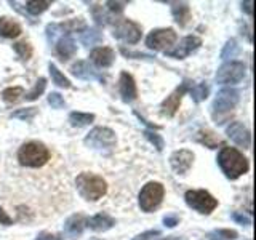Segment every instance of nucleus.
<instances>
[{
  "instance_id": "obj_1",
  "label": "nucleus",
  "mask_w": 256,
  "mask_h": 240,
  "mask_svg": "<svg viewBox=\"0 0 256 240\" xmlns=\"http://www.w3.org/2000/svg\"><path fill=\"white\" fill-rule=\"evenodd\" d=\"M218 165L229 180H237L248 172V160L236 148H222L218 154Z\"/></svg>"
},
{
  "instance_id": "obj_2",
  "label": "nucleus",
  "mask_w": 256,
  "mask_h": 240,
  "mask_svg": "<svg viewBox=\"0 0 256 240\" xmlns=\"http://www.w3.org/2000/svg\"><path fill=\"white\" fill-rule=\"evenodd\" d=\"M76 188L78 194L85 200H100L108 192V184L101 176L93 173H80L76 180Z\"/></svg>"
},
{
  "instance_id": "obj_3",
  "label": "nucleus",
  "mask_w": 256,
  "mask_h": 240,
  "mask_svg": "<svg viewBox=\"0 0 256 240\" xmlns=\"http://www.w3.org/2000/svg\"><path fill=\"white\" fill-rule=\"evenodd\" d=\"M50 158V150L46 149L45 144L30 141L22 144L18 150V160L22 166H30V168H38L48 162Z\"/></svg>"
},
{
  "instance_id": "obj_4",
  "label": "nucleus",
  "mask_w": 256,
  "mask_h": 240,
  "mask_svg": "<svg viewBox=\"0 0 256 240\" xmlns=\"http://www.w3.org/2000/svg\"><path fill=\"white\" fill-rule=\"evenodd\" d=\"M116 133L106 126H96L85 136L86 146L100 152H110L116 148Z\"/></svg>"
},
{
  "instance_id": "obj_5",
  "label": "nucleus",
  "mask_w": 256,
  "mask_h": 240,
  "mask_svg": "<svg viewBox=\"0 0 256 240\" xmlns=\"http://www.w3.org/2000/svg\"><path fill=\"white\" fill-rule=\"evenodd\" d=\"M165 189L160 182L150 181L144 186L138 196V202L142 212H152L154 208H157L164 200Z\"/></svg>"
},
{
  "instance_id": "obj_6",
  "label": "nucleus",
  "mask_w": 256,
  "mask_h": 240,
  "mask_svg": "<svg viewBox=\"0 0 256 240\" xmlns=\"http://www.w3.org/2000/svg\"><path fill=\"white\" fill-rule=\"evenodd\" d=\"M184 198H186V204L194 208L196 212L202 213V214H210L216 206H218V200H216L210 192L206 190H188L186 196H184Z\"/></svg>"
},
{
  "instance_id": "obj_7",
  "label": "nucleus",
  "mask_w": 256,
  "mask_h": 240,
  "mask_svg": "<svg viewBox=\"0 0 256 240\" xmlns=\"http://www.w3.org/2000/svg\"><path fill=\"white\" fill-rule=\"evenodd\" d=\"M176 42V32L172 28L165 29H154L146 38V45L150 50L157 52H168Z\"/></svg>"
},
{
  "instance_id": "obj_8",
  "label": "nucleus",
  "mask_w": 256,
  "mask_h": 240,
  "mask_svg": "<svg viewBox=\"0 0 256 240\" xmlns=\"http://www.w3.org/2000/svg\"><path fill=\"white\" fill-rule=\"evenodd\" d=\"M245 64L240 61H229L216 72V82L218 84H238L245 78Z\"/></svg>"
},
{
  "instance_id": "obj_9",
  "label": "nucleus",
  "mask_w": 256,
  "mask_h": 240,
  "mask_svg": "<svg viewBox=\"0 0 256 240\" xmlns=\"http://www.w3.org/2000/svg\"><path fill=\"white\" fill-rule=\"evenodd\" d=\"M112 36L126 44H138L141 38V28L130 20H118Z\"/></svg>"
},
{
  "instance_id": "obj_10",
  "label": "nucleus",
  "mask_w": 256,
  "mask_h": 240,
  "mask_svg": "<svg viewBox=\"0 0 256 240\" xmlns=\"http://www.w3.org/2000/svg\"><path fill=\"white\" fill-rule=\"evenodd\" d=\"M238 100H240V93L236 88H222L213 102V112L214 114L216 112H221V114L229 112L237 106Z\"/></svg>"
},
{
  "instance_id": "obj_11",
  "label": "nucleus",
  "mask_w": 256,
  "mask_h": 240,
  "mask_svg": "<svg viewBox=\"0 0 256 240\" xmlns=\"http://www.w3.org/2000/svg\"><path fill=\"white\" fill-rule=\"evenodd\" d=\"M190 88V84L188 82H182L176 90L168 96V98L162 102V106H160V109H162V114L166 116V117H173L176 114V110L180 109V104H181V100L186 92H189Z\"/></svg>"
},
{
  "instance_id": "obj_12",
  "label": "nucleus",
  "mask_w": 256,
  "mask_h": 240,
  "mask_svg": "<svg viewBox=\"0 0 256 240\" xmlns=\"http://www.w3.org/2000/svg\"><path fill=\"white\" fill-rule=\"evenodd\" d=\"M200 45H202V40H200V37L188 36V37H184L181 42L173 48V50H168L165 53H166V56H170V58L182 60V58H186V56H189L192 52H196Z\"/></svg>"
},
{
  "instance_id": "obj_13",
  "label": "nucleus",
  "mask_w": 256,
  "mask_h": 240,
  "mask_svg": "<svg viewBox=\"0 0 256 240\" xmlns=\"http://www.w3.org/2000/svg\"><path fill=\"white\" fill-rule=\"evenodd\" d=\"M226 133L229 138L234 141L237 146L248 149L252 146V134L250 130L242 124V122H232L228 128H226Z\"/></svg>"
},
{
  "instance_id": "obj_14",
  "label": "nucleus",
  "mask_w": 256,
  "mask_h": 240,
  "mask_svg": "<svg viewBox=\"0 0 256 240\" xmlns=\"http://www.w3.org/2000/svg\"><path fill=\"white\" fill-rule=\"evenodd\" d=\"M192 162H194V154H192L190 150L188 149H181V150H176L172 154L170 157V164H172V168L174 170L176 174H184L186 173Z\"/></svg>"
},
{
  "instance_id": "obj_15",
  "label": "nucleus",
  "mask_w": 256,
  "mask_h": 240,
  "mask_svg": "<svg viewBox=\"0 0 256 240\" xmlns=\"http://www.w3.org/2000/svg\"><path fill=\"white\" fill-rule=\"evenodd\" d=\"M70 72L82 80H98V82H104V76L86 61H77L76 64H72Z\"/></svg>"
},
{
  "instance_id": "obj_16",
  "label": "nucleus",
  "mask_w": 256,
  "mask_h": 240,
  "mask_svg": "<svg viewBox=\"0 0 256 240\" xmlns=\"http://www.w3.org/2000/svg\"><path fill=\"white\" fill-rule=\"evenodd\" d=\"M118 90H120V96H122V100L125 102H132V101L136 100V96H138L134 78L130 74H128V72H122V74H120Z\"/></svg>"
},
{
  "instance_id": "obj_17",
  "label": "nucleus",
  "mask_w": 256,
  "mask_h": 240,
  "mask_svg": "<svg viewBox=\"0 0 256 240\" xmlns=\"http://www.w3.org/2000/svg\"><path fill=\"white\" fill-rule=\"evenodd\" d=\"M90 58L98 68H109L116 60V53L109 46H98L90 53Z\"/></svg>"
},
{
  "instance_id": "obj_18",
  "label": "nucleus",
  "mask_w": 256,
  "mask_h": 240,
  "mask_svg": "<svg viewBox=\"0 0 256 240\" xmlns=\"http://www.w3.org/2000/svg\"><path fill=\"white\" fill-rule=\"evenodd\" d=\"M116 220L109 216L108 213H98L92 216L90 220H86V226L96 230V232H104V230H109L110 228H114Z\"/></svg>"
},
{
  "instance_id": "obj_19",
  "label": "nucleus",
  "mask_w": 256,
  "mask_h": 240,
  "mask_svg": "<svg viewBox=\"0 0 256 240\" xmlns=\"http://www.w3.org/2000/svg\"><path fill=\"white\" fill-rule=\"evenodd\" d=\"M86 226V218L84 214H72L70 218L64 222V230L70 237H77L84 232V228Z\"/></svg>"
},
{
  "instance_id": "obj_20",
  "label": "nucleus",
  "mask_w": 256,
  "mask_h": 240,
  "mask_svg": "<svg viewBox=\"0 0 256 240\" xmlns=\"http://www.w3.org/2000/svg\"><path fill=\"white\" fill-rule=\"evenodd\" d=\"M56 52H58V54L61 56L62 60H69L72 58L76 53H77V46H76V42L74 38H72L70 36H62L58 44H56Z\"/></svg>"
},
{
  "instance_id": "obj_21",
  "label": "nucleus",
  "mask_w": 256,
  "mask_h": 240,
  "mask_svg": "<svg viewBox=\"0 0 256 240\" xmlns=\"http://www.w3.org/2000/svg\"><path fill=\"white\" fill-rule=\"evenodd\" d=\"M172 13H173V18L174 21L180 24V26H186L188 21L190 20V8L189 4L186 2H174L172 4Z\"/></svg>"
},
{
  "instance_id": "obj_22",
  "label": "nucleus",
  "mask_w": 256,
  "mask_h": 240,
  "mask_svg": "<svg viewBox=\"0 0 256 240\" xmlns=\"http://www.w3.org/2000/svg\"><path fill=\"white\" fill-rule=\"evenodd\" d=\"M21 34V26L16 21L6 18H0V36L6 37V38H14Z\"/></svg>"
},
{
  "instance_id": "obj_23",
  "label": "nucleus",
  "mask_w": 256,
  "mask_h": 240,
  "mask_svg": "<svg viewBox=\"0 0 256 240\" xmlns=\"http://www.w3.org/2000/svg\"><path fill=\"white\" fill-rule=\"evenodd\" d=\"M92 14L96 21V24H101V26H106V24L114 22V14L106 13V10L101 5H92Z\"/></svg>"
},
{
  "instance_id": "obj_24",
  "label": "nucleus",
  "mask_w": 256,
  "mask_h": 240,
  "mask_svg": "<svg viewBox=\"0 0 256 240\" xmlns=\"http://www.w3.org/2000/svg\"><path fill=\"white\" fill-rule=\"evenodd\" d=\"M189 93H190V98L196 102H202L204 100H206L208 93H210V85H208L206 82H200L194 86H190Z\"/></svg>"
},
{
  "instance_id": "obj_25",
  "label": "nucleus",
  "mask_w": 256,
  "mask_h": 240,
  "mask_svg": "<svg viewBox=\"0 0 256 240\" xmlns=\"http://www.w3.org/2000/svg\"><path fill=\"white\" fill-rule=\"evenodd\" d=\"M94 120L93 114H85V112H70L69 116V122L72 126H86L90 125Z\"/></svg>"
},
{
  "instance_id": "obj_26",
  "label": "nucleus",
  "mask_w": 256,
  "mask_h": 240,
  "mask_svg": "<svg viewBox=\"0 0 256 240\" xmlns=\"http://www.w3.org/2000/svg\"><path fill=\"white\" fill-rule=\"evenodd\" d=\"M48 70H50V74H52V78H53V82L61 86V88H70V82H69V78L68 77H64L62 72L54 66L53 62L48 64Z\"/></svg>"
},
{
  "instance_id": "obj_27",
  "label": "nucleus",
  "mask_w": 256,
  "mask_h": 240,
  "mask_svg": "<svg viewBox=\"0 0 256 240\" xmlns=\"http://www.w3.org/2000/svg\"><path fill=\"white\" fill-rule=\"evenodd\" d=\"M80 40H82L84 45H94V44L101 42L102 36L98 29H84L82 36H80Z\"/></svg>"
},
{
  "instance_id": "obj_28",
  "label": "nucleus",
  "mask_w": 256,
  "mask_h": 240,
  "mask_svg": "<svg viewBox=\"0 0 256 240\" xmlns=\"http://www.w3.org/2000/svg\"><path fill=\"white\" fill-rule=\"evenodd\" d=\"M24 96V90L21 86H12V88H6V90H4V93H2V98H4V101L5 102H10V104H13V102H18L21 98Z\"/></svg>"
},
{
  "instance_id": "obj_29",
  "label": "nucleus",
  "mask_w": 256,
  "mask_h": 240,
  "mask_svg": "<svg viewBox=\"0 0 256 240\" xmlns=\"http://www.w3.org/2000/svg\"><path fill=\"white\" fill-rule=\"evenodd\" d=\"M60 29L68 32V36H70V32H78V30H84L85 29V21L82 18H76V20H70L66 21L62 24H58Z\"/></svg>"
},
{
  "instance_id": "obj_30",
  "label": "nucleus",
  "mask_w": 256,
  "mask_h": 240,
  "mask_svg": "<svg viewBox=\"0 0 256 240\" xmlns=\"http://www.w3.org/2000/svg\"><path fill=\"white\" fill-rule=\"evenodd\" d=\"M45 86H46V78L40 77V78L37 80V82H36L34 88H32V90H30L29 93H26V96H24V98H26L28 101H36V100L38 98V96L44 93Z\"/></svg>"
},
{
  "instance_id": "obj_31",
  "label": "nucleus",
  "mask_w": 256,
  "mask_h": 240,
  "mask_svg": "<svg viewBox=\"0 0 256 240\" xmlns=\"http://www.w3.org/2000/svg\"><path fill=\"white\" fill-rule=\"evenodd\" d=\"M50 5H52V2H28L26 4V10H28L29 14L37 16L40 13H44Z\"/></svg>"
},
{
  "instance_id": "obj_32",
  "label": "nucleus",
  "mask_w": 256,
  "mask_h": 240,
  "mask_svg": "<svg viewBox=\"0 0 256 240\" xmlns=\"http://www.w3.org/2000/svg\"><path fill=\"white\" fill-rule=\"evenodd\" d=\"M198 141L204 142L205 146H208L210 149H214L216 146H218V142H220V140L216 138L214 133H212V132H200L198 133Z\"/></svg>"
},
{
  "instance_id": "obj_33",
  "label": "nucleus",
  "mask_w": 256,
  "mask_h": 240,
  "mask_svg": "<svg viewBox=\"0 0 256 240\" xmlns=\"http://www.w3.org/2000/svg\"><path fill=\"white\" fill-rule=\"evenodd\" d=\"M237 52H238L237 42H236L234 38H230V40H228V44L224 45V48H222V52H221V58H222V60L234 58V56L237 54Z\"/></svg>"
},
{
  "instance_id": "obj_34",
  "label": "nucleus",
  "mask_w": 256,
  "mask_h": 240,
  "mask_svg": "<svg viewBox=\"0 0 256 240\" xmlns=\"http://www.w3.org/2000/svg\"><path fill=\"white\" fill-rule=\"evenodd\" d=\"M13 48H14V52L18 53V56L21 60H29L32 56V46L28 42H18V44L13 45Z\"/></svg>"
},
{
  "instance_id": "obj_35",
  "label": "nucleus",
  "mask_w": 256,
  "mask_h": 240,
  "mask_svg": "<svg viewBox=\"0 0 256 240\" xmlns=\"http://www.w3.org/2000/svg\"><path fill=\"white\" fill-rule=\"evenodd\" d=\"M144 136L154 144V148L157 149V150H162L164 149V146H165V142H164V138L160 134H157V133H154V132H149V130H146L144 132Z\"/></svg>"
},
{
  "instance_id": "obj_36",
  "label": "nucleus",
  "mask_w": 256,
  "mask_h": 240,
  "mask_svg": "<svg viewBox=\"0 0 256 240\" xmlns=\"http://www.w3.org/2000/svg\"><path fill=\"white\" fill-rule=\"evenodd\" d=\"M37 114V109L36 108H28V109H18V110H14L12 117L14 118H21V120H29L32 117H36Z\"/></svg>"
},
{
  "instance_id": "obj_37",
  "label": "nucleus",
  "mask_w": 256,
  "mask_h": 240,
  "mask_svg": "<svg viewBox=\"0 0 256 240\" xmlns=\"http://www.w3.org/2000/svg\"><path fill=\"white\" fill-rule=\"evenodd\" d=\"M48 104H50L53 109H62L66 106V101H64V98L60 93H50L48 94Z\"/></svg>"
},
{
  "instance_id": "obj_38",
  "label": "nucleus",
  "mask_w": 256,
  "mask_h": 240,
  "mask_svg": "<svg viewBox=\"0 0 256 240\" xmlns=\"http://www.w3.org/2000/svg\"><path fill=\"white\" fill-rule=\"evenodd\" d=\"M232 220H234L236 222H238V224H242V226H250V224H252V220L248 218V216L242 214L240 212L232 213Z\"/></svg>"
},
{
  "instance_id": "obj_39",
  "label": "nucleus",
  "mask_w": 256,
  "mask_h": 240,
  "mask_svg": "<svg viewBox=\"0 0 256 240\" xmlns=\"http://www.w3.org/2000/svg\"><path fill=\"white\" fill-rule=\"evenodd\" d=\"M106 5H108L109 13L117 14V13H122L124 5H126V2H106Z\"/></svg>"
},
{
  "instance_id": "obj_40",
  "label": "nucleus",
  "mask_w": 256,
  "mask_h": 240,
  "mask_svg": "<svg viewBox=\"0 0 256 240\" xmlns=\"http://www.w3.org/2000/svg\"><path fill=\"white\" fill-rule=\"evenodd\" d=\"M160 236V230L154 229V230H148V232H142V234L136 236L133 240H152V237H158Z\"/></svg>"
},
{
  "instance_id": "obj_41",
  "label": "nucleus",
  "mask_w": 256,
  "mask_h": 240,
  "mask_svg": "<svg viewBox=\"0 0 256 240\" xmlns=\"http://www.w3.org/2000/svg\"><path fill=\"white\" fill-rule=\"evenodd\" d=\"M34 240H62V237L58 234H52V232H40Z\"/></svg>"
},
{
  "instance_id": "obj_42",
  "label": "nucleus",
  "mask_w": 256,
  "mask_h": 240,
  "mask_svg": "<svg viewBox=\"0 0 256 240\" xmlns=\"http://www.w3.org/2000/svg\"><path fill=\"white\" fill-rule=\"evenodd\" d=\"M216 234H218L220 237H222V238H226V240H232V238L237 237V232L230 230V229H220V230H216Z\"/></svg>"
},
{
  "instance_id": "obj_43",
  "label": "nucleus",
  "mask_w": 256,
  "mask_h": 240,
  "mask_svg": "<svg viewBox=\"0 0 256 240\" xmlns=\"http://www.w3.org/2000/svg\"><path fill=\"white\" fill-rule=\"evenodd\" d=\"M178 222H180V218L176 214H166L164 218V224L166 228H174Z\"/></svg>"
},
{
  "instance_id": "obj_44",
  "label": "nucleus",
  "mask_w": 256,
  "mask_h": 240,
  "mask_svg": "<svg viewBox=\"0 0 256 240\" xmlns=\"http://www.w3.org/2000/svg\"><path fill=\"white\" fill-rule=\"evenodd\" d=\"M0 222L5 224V226H10L12 224V220H10V216H8L2 208H0Z\"/></svg>"
},
{
  "instance_id": "obj_45",
  "label": "nucleus",
  "mask_w": 256,
  "mask_h": 240,
  "mask_svg": "<svg viewBox=\"0 0 256 240\" xmlns=\"http://www.w3.org/2000/svg\"><path fill=\"white\" fill-rule=\"evenodd\" d=\"M122 53L125 56H136V58H152L149 54H144V53H132V52H126L125 48H122Z\"/></svg>"
},
{
  "instance_id": "obj_46",
  "label": "nucleus",
  "mask_w": 256,
  "mask_h": 240,
  "mask_svg": "<svg viewBox=\"0 0 256 240\" xmlns=\"http://www.w3.org/2000/svg\"><path fill=\"white\" fill-rule=\"evenodd\" d=\"M252 5H253V2L252 0H248V2H242V6H244V10L248 13V14H252L253 13V10H252Z\"/></svg>"
},
{
  "instance_id": "obj_47",
  "label": "nucleus",
  "mask_w": 256,
  "mask_h": 240,
  "mask_svg": "<svg viewBox=\"0 0 256 240\" xmlns=\"http://www.w3.org/2000/svg\"><path fill=\"white\" fill-rule=\"evenodd\" d=\"M164 240H174V237H172V238H164Z\"/></svg>"
},
{
  "instance_id": "obj_48",
  "label": "nucleus",
  "mask_w": 256,
  "mask_h": 240,
  "mask_svg": "<svg viewBox=\"0 0 256 240\" xmlns=\"http://www.w3.org/2000/svg\"><path fill=\"white\" fill-rule=\"evenodd\" d=\"M92 240H101V238H92Z\"/></svg>"
}]
</instances>
